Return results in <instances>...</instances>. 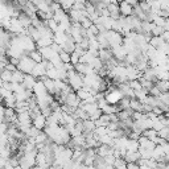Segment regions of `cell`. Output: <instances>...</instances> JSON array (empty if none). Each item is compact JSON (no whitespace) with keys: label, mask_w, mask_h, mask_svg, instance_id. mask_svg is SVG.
<instances>
[{"label":"cell","mask_w":169,"mask_h":169,"mask_svg":"<svg viewBox=\"0 0 169 169\" xmlns=\"http://www.w3.org/2000/svg\"><path fill=\"white\" fill-rule=\"evenodd\" d=\"M79 23H81V27H82V28H85V29H89L91 25H92V21L90 20V18L89 17H81V20H79Z\"/></svg>","instance_id":"52a82bcc"},{"label":"cell","mask_w":169,"mask_h":169,"mask_svg":"<svg viewBox=\"0 0 169 169\" xmlns=\"http://www.w3.org/2000/svg\"><path fill=\"white\" fill-rule=\"evenodd\" d=\"M168 2H169V0H168Z\"/></svg>","instance_id":"9a60e30c"},{"label":"cell","mask_w":169,"mask_h":169,"mask_svg":"<svg viewBox=\"0 0 169 169\" xmlns=\"http://www.w3.org/2000/svg\"><path fill=\"white\" fill-rule=\"evenodd\" d=\"M164 30L169 32V18H166V20H165V24H164Z\"/></svg>","instance_id":"4fadbf2b"},{"label":"cell","mask_w":169,"mask_h":169,"mask_svg":"<svg viewBox=\"0 0 169 169\" xmlns=\"http://www.w3.org/2000/svg\"><path fill=\"white\" fill-rule=\"evenodd\" d=\"M107 9L110 12V15H112V13H120V12H119V3H110V4H107Z\"/></svg>","instance_id":"ba28073f"},{"label":"cell","mask_w":169,"mask_h":169,"mask_svg":"<svg viewBox=\"0 0 169 169\" xmlns=\"http://www.w3.org/2000/svg\"><path fill=\"white\" fill-rule=\"evenodd\" d=\"M124 2H126V3H128V4H131V5H132V7H135V5H137V4H139V2H140V0H124Z\"/></svg>","instance_id":"7c38bea8"},{"label":"cell","mask_w":169,"mask_h":169,"mask_svg":"<svg viewBox=\"0 0 169 169\" xmlns=\"http://www.w3.org/2000/svg\"><path fill=\"white\" fill-rule=\"evenodd\" d=\"M34 65H36V62L30 58L28 54H24L23 57L20 58V62H18V65H17V69L20 71L28 74V73L32 71V69L34 67Z\"/></svg>","instance_id":"6da1fadb"},{"label":"cell","mask_w":169,"mask_h":169,"mask_svg":"<svg viewBox=\"0 0 169 169\" xmlns=\"http://www.w3.org/2000/svg\"><path fill=\"white\" fill-rule=\"evenodd\" d=\"M119 12H120L122 16H131L134 15V7L131 4L126 3L124 0H122V2H119Z\"/></svg>","instance_id":"3957f363"},{"label":"cell","mask_w":169,"mask_h":169,"mask_svg":"<svg viewBox=\"0 0 169 169\" xmlns=\"http://www.w3.org/2000/svg\"><path fill=\"white\" fill-rule=\"evenodd\" d=\"M36 82H37V79H36L30 73H28V74H24V79H23L21 85L25 87L27 90H32V91H33V87H34Z\"/></svg>","instance_id":"277c9868"},{"label":"cell","mask_w":169,"mask_h":169,"mask_svg":"<svg viewBox=\"0 0 169 169\" xmlns=\"http://www.w3.org/2000/svg\"><path fill=\"white\" fill-rule=\"evenodd\" d=\"M157 135L160 137H162V139H166V137L169 136V127L168 126H164L160 131H157Z\"/></svg>","instance_id":"8fae6325"},{"label":"cell","mask_w":169,"mask_h":169,"mask_svg":"<svg viewBox=\"0 0 169 169\" xmlns=\"http://www.w3.org/2000/svg\"><path fill=\"white\" fill-rule=\"evenodd\" d=\"M112 166H116V168H127V162L123 157H116Z\"/></svg>","instance_id":"9c48e42d"},{"label":"cell","mask_w":169,"mask_h":169,"mask_svg":"<svg viewBox=\"0 0 169 169\" xmlns=\"http://www.w3.org/2000/svg\"><path fill=\"white\" fill-rule=\"evenodd\" d=\"M168 18H169V16H168Z\"/></svg>","instance_id":"5bb4252c"},{"label":"cell","mask_w":169,"mask_h":169,"mask_svg":"<svg viewBox=\"0 0 169 169\" xmlns=\"http://www.w3.org/2000/svg\"><path fill=\"white\" fill-rule=\"evenodd\" d=\"M0 77H2L3 82H11L12 81V71L7 70V69H3V70L0 71Z\"/></svg>","instance_id":"8992f818"},{"label":"cell","mask_w":169,"mask_h":169,"mask_svg":"<svg viewBox=\"0 0 169 169\" xmlns=\"http://www.w3.org/2000/svg\"><path fill=\"white\" fill-rule=\"evenodd\" d=\"M28 55H29V57L30 58H32L34 62H36V64H39V62H42V55H41V53L39 52V49H34V50H30V52H28L27 53Z\"/></svg>","instance_id":"5b68a950"},{"label":"cell","mask_w":169,"mask_h":169,"mask_svg":"<svg viewBox=\"0 0 169 169\" xmlns=\"http://www.w3.org/2000/svg\"><path fill=\"white\" fill-rule=\"evenodd\" d=\"M60 54V58H61V61L64 62V64H67V62H70V53H67V52H65L64 49L58 53Z\"/></svg>","instance_id":"30bf717a"},{"label":"cell","mask_w":169,"mask_h":169,"mask_svg":"<svg viewBox=\"0 0 169 169\" xmlns=\"http://www.w3.org/2000/svg\"><path fill=\"white\" fill-rule=\"evenodd\" d=\"M32 126H34L36 128L39 129H44L46 126V116L42 114V112H40V114H37L36 116L32 118Z\"/></svg>","instance_id":"7a4b0ae2"}]
</instances>
